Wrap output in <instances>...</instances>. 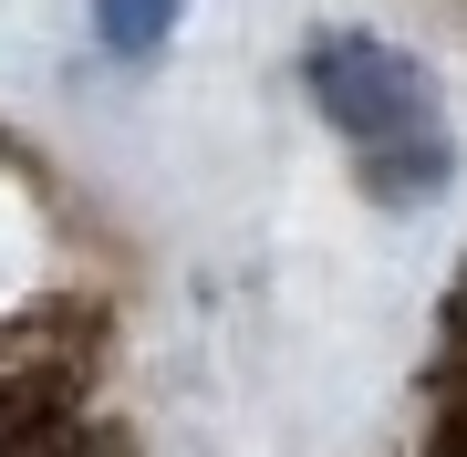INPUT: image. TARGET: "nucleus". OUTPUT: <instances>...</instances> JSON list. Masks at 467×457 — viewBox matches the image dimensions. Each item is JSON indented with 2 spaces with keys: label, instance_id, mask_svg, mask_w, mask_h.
Masks as SVG:
<instances>
[{
  "label": "nucleus",
  "instance_id": "obj_1",
  "mask_svg": "<svg viewBox=\"0 0 467 457\" xmlns=\"http://www.w3.org/2000/svg\"><path fill=\"white\" fill-rule=\"evenodd\" d=\"M301 94H312V115L343 136L353 177H364L384 208H426L436 187L457 177L447 94H436V73L405 42H384V32H312L301 42Z\"/></svg>",
  "mask_w": 467,
  "mask_h": 457
},
{
  "label": "nucleus",
  "instance_id": "obj_2",
  "mask_svg": "<svg viewBox=\"0 0 467 457\" xmlns=\"http://www.w3.org/2000/svg\"><path fill=\"white\" fill-rule=\"evenodd\" d=\"M42 312H63V281H52V219L21 198V177L0 167V333H42Z\"/></svg>",
  "mask_w": 467,
  "mask_h": 457
},
{
  "label": "nucleus",
  "instance_id": "obj_3",
  "mask_svg": "<svg viewBox=\"0 0 467 457\" xmlns=\"http://www.w3.org/2000/svg\"><path fill=\"white\" fill-rule=\"evenodd\" d=\"M84 11H94V42H104V63H156V52L177 42L187 0H84Z\"/></svg>",
  "mask_w": 467,
  "mask_h": 457
},
{
  "label": "nucleus",
  "instance_id": "obj_4",
  "mask_svg": "<svg viewBox=\"0 0 467 457\" xmlns=\"http://www.w3.org/2000/svg\"><path fill=\"white\" fill-rule=\"evenodd\" d=\"M21 354H32V333H0V426H21V416H63V406H73V395H52V406H32V395L11 385V374H21Z\"/></svg>",
  "mask_w": 467,
  "mask_h": 457
}]
</instances>
